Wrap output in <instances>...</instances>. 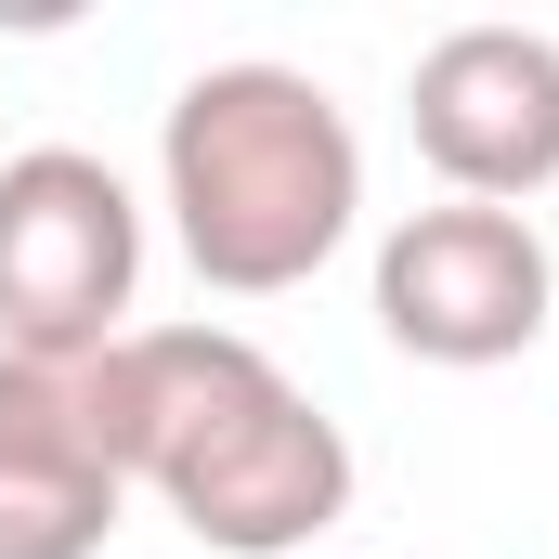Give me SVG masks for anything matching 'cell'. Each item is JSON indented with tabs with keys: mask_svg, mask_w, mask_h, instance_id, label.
<instances>
[{
	"mask_svg": "<svg viewBox=\"0 0 559 559\" xmlns=\"http://www.w3.org/2000/svg\"><path fill=\"white\" fill-rule=\"evenodd\" d=\"M143 286V209L79 143L0 156V352H105Z\"/></svg>",
	"mask_w": 559,
	"mask_h": 559,
	"instance_id": "cell-3",
	"label": "cell"
},
{
	"mask_svg": "<svg viewBox=\"0 0 559 559\" xmlns=\"http://www.w3.org/2000/svg\"><path fill=\"white\" fill-rule=\"evenodd\" d=\"M404 131L468 209H521L559 182V39L547 26H442L404 79Z\"/></svg>",
	"mask_w": 559,
	"mask_h": 559,
	"instance_id": "cell-6",
	"label": "cell"
},
{
	"mask_svg": "<svg viewBox=\"0 0 559 559\" xmlns=\"http://www.w3.org/2000/svg\"><path fill=\"white\" fill-rule=\"evenodd\" d=\"M131 508V404L105 352H0V559H105Z\"/></svg>",
	"mask_w": 559,
	"mask_h": 559,
	"instance_id": "cell-4",
	"label": "cell"
},
{
	"mask_svg": "<svg viewBox=\"0 0 559 559\" xmlns=\"http://www.w3.org/2000/svg\"><path fill=\"white\" fill-rule=\"evenodd\" d=\"M131 495H156L195 547L286 559L352 521V429L235 325H118Z\"/></svg>",
	"mask_w": 559,
	"mask_h": 559,
	"instance_id": "cell-1",
	"label": "cell"
},
{
	"mask_svg": "<svg viewBox=\"0 0 559 559\" xmlns=\"http://www.w3.org/2000/svg\"><path fill=\"white\" fill-rule=\"evenodd\" d=\"M156 182H169L182 261L222 299H286L338 261V235L365 209V143H352L325 79H299L274 52H235V66H195L169 92Z\"/></svg>",
	"mask_w": 559,
	"mask_h": 559,
	"instance_id": "cell-2",
	"label": "cell"
},
{
	"mask_svg": "<svg viewBox=\"0 0 559 559\" xmlns=\"http://www.w3.org/2000/svg\"><path fill=\"white\" fill-rule=\"evenodd\" d=\"M559 312V261L521 209H468L442 195L417 222H391L378 248V338L417 352L442 378H481V365H521Z\"/></svg>",
	"mask_w": 559,
	"mask_h": 559,
	"instance_id": "cell-5",
	"label": "cell"
}]
</instances>
